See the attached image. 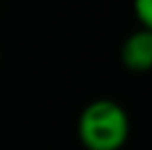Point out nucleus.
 <instances>
[{"instance_id":"f03ea898","label":"nucleus","mask_w":152,"mask_h":150,"mask_svg":"<svg viewBox=\"0 0 152 150\" xmlns=\"http://www.w3.org/2000/svg\"><path fill=\"white\" fill-rule=\"evenodd\" d=\"M121 64L129 72L152 70V33L146 29L134 31L121 45Z\"/></svg>"},{"instance_id":"f257e3e1","label":"nucleus","mask_w":152,"mask_h":150,"mask_svg":"<svg viewBox=\"0 0 152 150\" xmlns=\"http://www.w3.org/2000/svg\"><path fill=\"white\" fill-rule=\"evenodd\" d=\"M76 130L86 150H121L129 138V117L117 101L97 99L82 109Z\"/></svg>"},{"instance_id":"7ed1b4c3","label":"nucleus","mask_w":152,"mask_h":150,"mask_svg":"<svg viewBox=\"0 0 152 150\" xmlns=\"http://www.w3.org/2000/svg\"><path fill=\"white\" fill-rule=\"evenodd\" d=\"M134 12H136L142 29L152 33V0H138L134 4Z\"/></svg>"}]
</instances>
